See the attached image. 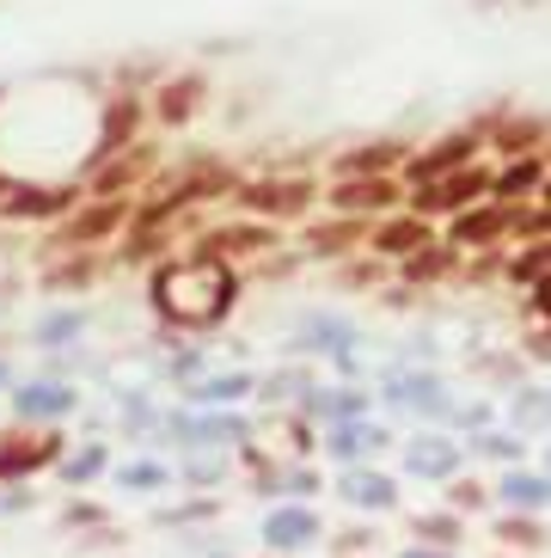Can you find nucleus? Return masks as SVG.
<instances>
[{
	"instance_id": "nucleus-1",
	"label": "nucleus",
	"mask_w": 551,
	"mask_h": 558,
	"mask_svg": "<svg viewBox=\"0 0 551 558\" xmlns=\"http://www.w3.org/2000/svg\"><path fill=\"white\" fill-rule=\"evenodd\" d=\"M154 307L179 326H209L233 307V270L228 258H184L154 277Z\"/></svg>"
},
{
	"instance_id": "nucleus-2",
	"label": "nucleus",
	"mask_w": 551,
	"mask_h": 558,
	"mask_svg": "<svg viewBox=\"0 0 551 558\" xmlns=\"http://www.w3.org/2000/svg\"><path fill=\"white\" fill-rule=\"evenodd\" d=\"M68 203H74L68 191H49V184L7 179V172H0V215H25V221H37V215H62Z\"/></svg>"
},
{
	"instance_id": "nucleus-3",
	"label": "nucleus",
	"mask_w": 551,
	"mask_h": 558,
	"mask_svg": "<svg viewBox=\"0 0 551 558\" xmlns=\"http://www.w3.org/2000/svg\"><path fill=\"white\" fill-rule=\"evenodd\" d=\"M264 541H270L276 553H289V546H313V541H319V522H313V509H276V515H264Z\"/></svg>"
},
{
	"instance_id": "nucleus-4",
	"label": "nucleus",
	"mask_w": 551,
	"mask_h": 558,
	"mask_svg": "<svg viewBox=\"0 0 551 558\" xmlns=\"http://www.w3.org/2000/svg\"><path fill=\"white\" fill-rule=\"evenodd\" d=\"M478 191H485V172H478V166L460 172V166H454V179H441V184L429 179V184H423V209H454V203H472Z\"/></svg>"
},
{
	"instance_id": "nucleus-5",
	"label": "nucleus",
	"mask_w": 551,
	"mask_h": 558,
	"mask_svg": "<svg viewBox=\"0 0 551 558\" xmlns=\"http://www.w3.org/2000/svg\"><path fill=\"white\" fill-rule=\"evenodd\" d=\"M245 203L276 209V215H301L313 203V191H307V184H258V191H245Z\"/></svg>"
},
{
	"instance_id": "nucleus-6",
	"label": "nucleus",
	"mask_w": 551,
	"mask_h": 558,
	"mask_svg": "<svg viewBox=\"0 0 551 558\" xmlns=\"http://www.w3.org/2000/svg\"><path fill=\"white\" fill-rule=\"evenodd\" d=\"M343 497H350V504H368V509H392V478H380V473H350L343 478Z\"/></svg>"
},
{
	"instance_id": "nucleus-7",
	"label": "nucleus",
	"mask_w": 551,
	"mask_h": 558,
	"mask_svg": "<svg viewBox=\"0 0 551 558\" xmlns=\"http://www.w3.org/2000/svg\"><path fill=\"white\" fill-rule=\"evenodd\" d=\"M258 246H270V233H264V228H228V233H209L203 258H228V252H258Z\"/></svg>"
},
{
	"instance_id": "nucleus-8",
	"label": "nucleus",
	"mask_w": 551,
	"mask_h": 558,
	"mask_svg": "<svg viewBox=\"0 0 551 558\" xmlns=\"http://www.w3.org/2000/svg\"><path fill=\"white\" fill-rule=\"evenodd\" d=\"M466 160H472V142H448V148H436L429 160L411 166V179L429 184V179H441V172H454V166H466Z\"/></svg>"
},
{
	"instance_id": "nucleus-9",
	"label": "nucleus",
	"mask_w": 551,
	"mask_h": 558,
	"mask_svg": "<svg viewBox=\"0 0 551 558\" xmlns=\"http://www.w3.org/2000/svg\"><path fill=\"white\" fill-rule=\"evenodd\" d=\"M68 405H74L68 387H19V411H32V417H56Z\"/></svg>"
},
{
	"instance_id": "nucleus-10",
	"label": "nucleus",
	"mask_w": 551,
	"mask_h": 558,
	"mask_svg": "<svg viewBox=\"0 0 551 558\" xmlns=\"http://www.w3.org/2000/svg\"><path fill=\"white\" fill-rule=\"evenodd\" d=\"M411 473H429V478L454 473V448L448 442H417L411 448Z\"/></svg>"
},
{
	"instance_id": "nucleus-11",
	"label": "nucleus",
	"mask_w": 551,
	"mask_h": 558,
	"mask_svg": "<svg viewBox=\"0 0 551 558\" xmlns=\"http://www.w3.org/2000/svg\"><path fill=\"white\" fill-rule=\"evenodd\" d=\"M117 221H123V203H98V209L81 215V221H74L68 233H74V240H98V233H111Z\"/></svg>"
},
{
	"instance_id": "nucleus-12",
	"label": "nucleus",
	"mask_w": 551,
	"mask_h": 558,
	"mask_svg": "<svg viewBox=\"0 0 551 558\" xmlns=\"http://www.w3.org/2000/svg\"><path fill=\"white\" fill-rule=\"evenodd\" d=\"M503 221H509V209H478V215H466V221H460V240H490Z\"/></svg>"
},
{
	"instance_id": "nucleus-13",
	"label": "nucleus",
	"mask_w": 551,
	"mask_h": 558,
	"mask_svg": "<svg viewBox=\"0 0 551 558\" xmlns=\"http://www.w3.org/2000/svg\"><path fill=\"white\" fill-rule=\"evenodd\" d=\"M546 497H551V485H546V478H509V504H546Z\"/></svg>"
},
{
	"instance_id": "nucleus-14",
	"label": "nucleus",
	"mask_w": 551,
	"mask_h": 558,
	"mask_svg": "<svg viewBox=\"0 0 551 558\" xmlns=\"http://www.w3.org/2000/svg\"><path fill=\"white\" fill-rule=\"evenodd\" d=\"M44 448H25V442H0V473H19V466H37Z\"/></svg>"
},
{
	"instance_id": "nucleus-15",
	"label": "nucleus",
	"mask_w": 551,
	"mask_h": 558,
	"mask_svg": "<svg viewBox=\"0 0 551 558\" xmlns=\"http://www.w3.org/2000/svg\"><path fill=\"white\" fill-rule=\"evenodd\" d=\"M191 99H196V81H179L172 93H160V117H172V123H179V117H191V111H184Z\"/></svg>"
},
{
	"instance_id": "nucleus-16",
	"label": "nucleus",
	"mask_w": 551,
	"mask_h": 558,
	"mask_svg": "<svg viewBox=\"0 0 551 558\" xmlns=\"http://www.w3.org/2000/svg\"><path fill=\"white\" fill-rule=\"evenodd\" d=\"M380 246H387V252H405V246H423V228H417V221H411V228H405V221H399V228H387V233H380Z\"/></svg>"
},
{
	"instance_id": "nucleus-17",
	"label": "nucleus",
	"mask_w": 551,
	"mask_h": 558,
	"mask_svg": "<svg viewBox=\"0 0 551 558\" xmlns=\"http://www.w3.org/2000/svg\"><path fill=\"white\" fill-rule=\"evenodd\" d=\"M380 166H392V148H368V154H350V160H343V172H380Z\"/></svg>"
},
{
	"instance_id": "nucleus-18",
	"label": "nucleus",
	"mask_w": 551,
	"mask_h": 558,
	"mask_svg": "<svg viewBox=\"0 0 551 558\" xmlns=\"http://www.w3.org/2000/svg\"><path fill=\"white\" fill-rule=\"evenodd\" d=\"M245 387H252L245 375H228V380H209V387H203V399H240Z\"/></svg>"
},
{
	"instance_id": "nucleus-19",
	"label": "nucleus",
	"mask_w": 551,
	"mask_h": 558,
	"mask_svg": "<svg viewBox=\"0 0 551 558\" xmlns=\"http://www.w3.org/2000/svg\"><path fill=\"white\" fill-rule=\"evenodd\" d=\"M160 478H166V466H123L117 485H160Z\"/></svg>"
},
{
	"instance_id": "nucleus-20",
	"label": "nucleus",
	"mask_w": 551,
	"mask_h": 558,
	"mask_svg": "<svg viewBox=\"0 0 551 558\" xmlns=\"http://www.w3.org/2000/svg\"><path fill=\"white\" fill-rule=\"evenodd\" d=\"M374 442H380L374 429H338V448H343V454H356V448H374Z\"/></svg>"
},
{
	"instance_id": "nucleus-21",
	"label": "nucleus",
	"mask_w": 551,
	"mask_h": 558,
	"mask_svg": "<svg viewBox=\"0 0 551 558\" xmlns=\"http://www.w3.org/2000/svg\"><path fill=\"white\" fill-rule=\"evenodd\" d=\"M527 184H534V160H521L515 172H509V179H503V191H509V197H515V191H527Z\"/></svg>"
},
{
	"instance_id": "nucleus-22",
	"label": "nucleus",
	"mask_w": 551,
	"mask_h": 558,
	"mask_svg": "<svg viewBox=\"0 0 551 558\" xmlns=\"http://www.w3.org/2000/svg\"><path fill=\"white\" fill-rule=\"evenodd\" d=\"M405 558H448V553H405Z\"/></svg>"
}]
</instances>
